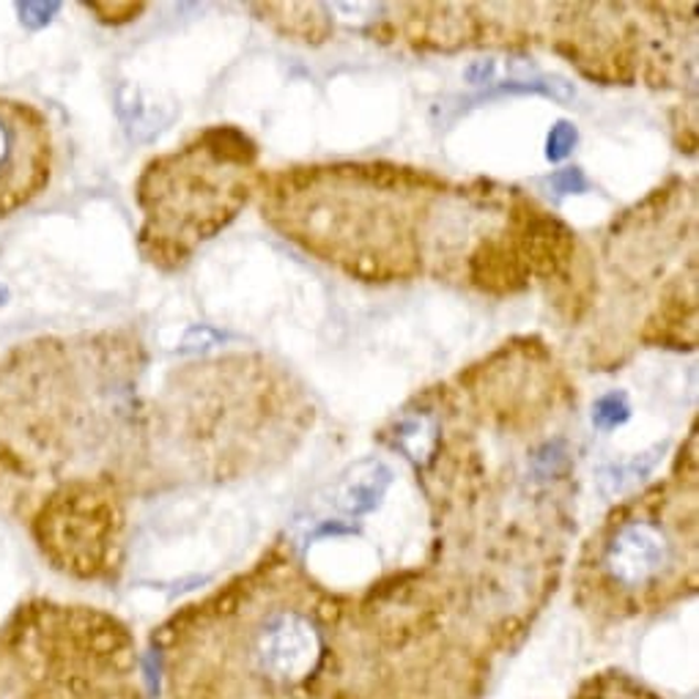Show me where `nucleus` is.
I'll use <instances>...</instances> for the list:
<instances>
[{
  "mask_svg": "<svg viewBox=\"0 0 699 699\" xmlns=\"http://www.w3.org/2000/svg\"><path fill=\"white\" fill-rule=\"evenodd\" d=\"M340 599L292 546L190 601L149 636L151 699H324Z\"/></svg>",
  "mask_w": 699,
  "mask_h": 699,
  "instance_id": "obj_1",
  "label": "nucleus"
},
{
  "mask_svg": "<svg viewBox=\"0 0 699 699\" xmlns=\"http://www.w3.org/2000/svg\"><path fill=\"white\" fill-rule=\"evenodd\" d=\"M697 491L680 480L612 510L573 568V601L593 625L658 615L697 593Z\"/></svg>",
  "mask_w": 699,
  "mask_h": 699,
  "instance_id": "obj_2",
  "label": "nucleus"
},
{
  "mask_svg": "<svg viewBox=\"0 0 699 699\" xmlns=\"http://www.w3.org/2000/svg\"><path fill=\"white\" fill-rule=\"evenodd\" d=\"M0 699H151L127 623L83 604L22 601L0 623Z\"/></svg>",
  "mask_w": 699,
  "mask_h": 699,
  "instance_id": "obj_3",
  "label": "nucleus"
},
{
  "mask_svg": "<svg viewBox=\"0 0 699 699\" xmlns=\"http://www.w3.org/2000/svg\"><path fill=\"white\" fill-rule=\"evenodd\" d=\"M247 138L209 129L176 155L151 159L138 184L144 209L140 250L157 266H179L195 244L236 218L250 190Z\"/></svg>",
  "mask_w": 699,
  "mask_h": 699,
  "instance_id": "obj_4",
  "label": "nucleus"
},
{
  "mask_svg": "<svg viewBox=\"0 0 699 699\" xmlns=\"http://www.w3.org/2000/svg\"><path fill=\"white\" fill-rule=\"evenodd\" d=\"M53 176L50 124L33 105L0 96V220L42 195Z\"/></svg>",
  "mask_w": 699,
  "mask_h": 699,
  "instance_id": "obj_5",
  "label": "nucleus"
},
{
  "mask_svg": "<svg viewBox=\"0 0 699 699\" xmlns=\"http://www.w3.org/2000/svg\"><path fill=\"white\" fill-rule=\"evenodd\" d=\"M390 480L392 472L382 462H362L351 466V469L340 477L338 486H335L332 505L343 516L360 519V516L379 508Z\"/></svg>",
  "mask_w": 699,
  "mask_h": 699,
  "instance_id": "obj_6",
  "label": "nucleus"
},
{
  "mask_svg": "<svg viewBox=\"0 0 699 699\" xmlns=\"http://www.w3.org/2000/svg\"><path fill=\"white\" fill-rule=\"evenodd\" d=\"M571 699H667L661 691L647 686L645 680L634 678L625 669H601L587 675L576 686Z\"/></svg>",
  "mask_w": 699,
  "mask_h": 699,
  "instance_id": "obj_7",
  "label": "nucleus"
},
{
  "mask_svg": "<svg viewBox=\"0 0 699 699\" xmlns=\"http://www.w3.org/2000/svg\"><path fill=\"white\" fill-rule=\"evenodd\" d=\"M628 412L631 409L623 392H610V395H604L599 401L593 420L601 428H617V425H623L628 420Z\"/></svg>",
  "mask_w": 699,
  "mask_h": 699,
  "instance_id": "obj_8",
  "label": "nucleus"
},
{
  "mask_svg": "<svg viewBox=\"0 0 699 699\" xmlns=\"http://www.w3.org/2000/svg\"><path fill=\"white\" fill-rule=\"evenodd\" d=\"M573 144H576V129L571 124H557L549 135V157L562 159L573 149Z\"/></svg>",
  "mask_w": 699,
  "mask_h": 699,
  "instance_id": "obj_9",
  "label": "nucleus"
},
{
  "mask_svg": "<svg viewBox=\"0 0 699 699\" xmlns=\"http://www.w3.org/2000/svg\"><path fill=\"white\" fill-rule=\"evenodd\" d=\"M551 184H554L557 192H562V195H565V192L587 190V179H584L582 170H576V168L560 170V173L554 176V181H551Z\"/></svg>",
  "mask_w": 699,
  "mask_h": 699,
  "instance_id": "obj_10",
  "label": "nucleus"
}]
</instances>
